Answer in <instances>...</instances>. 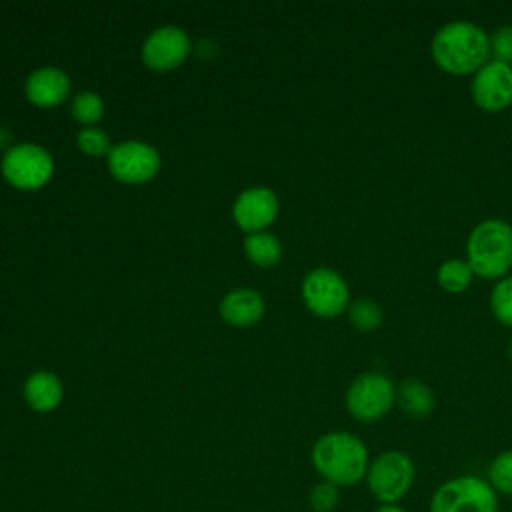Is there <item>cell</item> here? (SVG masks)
Listing matches in <instances>:
<instances>
[{
  "label": "cell",
  "instance_id": "1",
  "mask_svg": "<svg viewBox=\"0 0 512 512\" xmlns=\"http://www.w3.org/2000/svg\"><path fill=\"white\" fill-rule=\"evenodd\" d=\"M436 66L448 74H476L490 60V34L468 20L442 24L430 42Z\"/></svg>",
  "mask_w": 512,
  "mask_h": 512
},
{
  "label": "cell",
  "instance_id": "2",
  "mask_svg": "<svg viewBox=\"0 0 512 512\" xmlns=\"http://www.w3.org/2000/svg\"><path fill=\"white\" fill-rule=\"evenodd\" d=\"M312 464L334 486H354L366 480L370 466L366 444L350 432H328L312 446Z\"/></svg>",
  "mask_w": 512,
  "mask_h": 512
},
{
  "label": "cell",
  "instance_id": "3",
  "mask_svg": "<svg viewBox=\"0 0 512 512\" xmlns=\"http://www.w3.org/2000/svg\"><path fill=\"white\" fill-rule=\"evenodd\" d=\"M466 260L474 276L502 280L512 270V224L502 218L478 222L466 240Z\"/></svg>",
  "mask_w": 512,
  "mask_h": 512
},
{
  "label": "cell",
  "instance_id": "4",
  "mask_svg": "<svg viewBox=\"0 0 512 512\" xmlns=\"http://www.w3.org/2000/svg\"><path fill=\"white\" fill-rule=\"evenodd\" d=\"M416 480V466L406 452L386 450L378 454L366 472L370 494L380 504H398Z\"/></svg>",
  "mask_w": 512,
  "mask_h": 512
},
{
  "label": "cell",
  "instance_id": "5",
  "mask_svg": "<svg viewBox=\"0 0 512 512\" xmlns=\"http://www.w3.org/2000/svg\"><path fill=\"white\" fill-rule=\"evenodd\" d=\"M430 512H498V494L484 478L456 476L436 488Z\"/></svg>",
  "mask_w": 512,
  "mask_h": 512
},
{
  "label": "cell",
  "instance_id": "6",
  "mask_svg": "<svg viewBox=\"0 0 512 512\" xmlns=\"http://www.w3.org/2000/svg\"><path fill=\"white\" fill-rule=\"evenodd\" d=\"M394 404L396 386L380 372H364L356 376L346 390V408L360 422H376L384 418Z\"/></svg>",
  "mask_w": 512,
  "mask_h": 512
},
{
  "label": "cell",
  "instance_id": "7",
  "mask_svg": "<svg viewBox=\"0 0 512 512\" xmlns=\"http://www.w3.org/2000/svg\"><path fill=\"white\" fill-rule=\"evenodd\" d=\"M306 306L322 318H334L348 310L350 292L344 278L330 268H314L302 282Z\"/></svg>",
  "mask_w": 512,
  "mask_h": 512
},
{
  "label": "cell",
  "instance_id": "8",
  "mask_svg": "<svg viewBox=\"0 0 512 512\" xmlns=\"http://www.w3.org/2000/svg\"><path fill=\"white\" fill-rule=\"evenodd\" d=\"M470 96L484 112H500L512 104V66L488 60L470 82Z\"/></svg>",
  "mask_w": 512,
  "mask_h": 512
},
{
  "label": "cell",
  "instance_id": "9",
  "mask_svg": "<svg viewBox=\"0 0 512 512\" xmlns=\"http://www.w3.org/2000/svg\"><path fill=\"white\" fill-rule=\"evenodd\" d=\"M2 172L18 188H38L52 174L48 152L36 144H16L2 160Z\"/></svg>",
  "mask_w": 512,
  "mask_h": 512
},
{
  "label": "cell",
  "instance_id": "10",
  "mask_svg": "<svg viewBox=\"0 0 512 512\" xmlns=\"http://www.w3.org/2000/svg\"><path fill=\"white\" fill-rule=\"evenodd\" d=\"M108 166L118 180L144 182L156 174L160 166V156L152 146L130 140L110 150Z\"/></svg>",
  "mask_w": 512,
  "mask_h": 512
},
{
  "label": "cell",
  "instance_id": "11",
  "mask_svg": "<svg viewBox=\"0 0 512 512\" xmlns=\"http://www.w3.org/2000/svg\"><path fill=\"white\" fill-rule=\"evenodd\" d=\"M190 50L188 36L176 26H162L154 30L142 48V58L150 68L168 70L180 64Z\"/></svg>",
  "mask_w": 512,
  "mask_h": 512
},
{
  "label": "cell",
  "instance_id": "12",
  "mask_svg": "<svg viewBox=\"0 0 512 512\" xmlns=\"http://www.w3.org/2000/svg\"><path fill=\"white\" fill-rule=\"evenodd\" d=\"M278 200L270 188H248L234 204V218L244 230H260L276 218Z\"/></svg>",
  "mask_w": 512,
  "mask_h": 512
},
{
  "label": "cell",
  "instance_id": "13",
  "mask_svg": "<svg viewBox=\"0 0 512 512\" xmlns=\"http://www.w3.org/2000/svg\"><path fill=\"white\" fill-rule=\"evenodd\" d=\"M70 80L58 68H40L26 80V96L38 106H54L68 94Z\"/></svg>",
  "mask_w": 512,
  "mask_h": 512
},
{
  "label": "cell",
  "instance_id": "14",
  "mask_svg": "<svg viewBox=\"0 0 512 512\" xmlns=\"http://www.w3.org/2000/svg\"><path fill=\"white\" fill-rule=\"evenodd\" d=\"M220 312L226 322L248 326L262 316L264 300L254 290H234L222 300Z\"/></svg>",
  "mask_w": 512,
  "mask_h": 512
},
{
  "label": "cell",
  "instance_id": "15",
  "mask_svg": "<svg viewBox=\"0 0 512 512\" xmlns=\"http://www.w3.org/2000/svg\"><path fill=\"white\" fill-rule=\"evenodd\" d=\"M396 404L408 418L422 420L430 416L436 400L430 386H426L422 380L408 378L396 388Z\"/></svg>",
  "mask_w": 512,
  "mask_h": 512
},
{
  "label": "cell",
  "instance_id": "16",
  "mask_svg": "<svg viewBox=\"0 0 512 512\" xmlns=\"http://www.w3.org/2000/svg\"><path fill=\"white\" fill-rule=\"evenodd\" d=\"M24 398L34 410L50 412L62 400V384L50 372H36L24 384Z\"/></svg>",
  "mask_w": 512,
  "mask_h": 512
},
{
  "label": "cell",
  "instance_id": "17",
  "mask_svg": "<svg viewBox=\"0 0 512 512\" xmlns=\"http://www.w3.org/2000/svg\"><path fill=\"white\" fill-rule=\"evenodd\" d=\"M436 278L444 292L460 294L472 284L474 272L466 258H448L438 266Z\"/></svg>",
  "mask_w": 512,
  "mask_h": 512
},
{
  "label": "cell",
  "instance_id": "18",
  "mask_svg": "<svg viewBox=\"0 0 512 512\" xmlns=\"http://www.w3.org/2000/svg\"><path fill=\"white\" fill-rule=\"evenodd\" d=\"M244 250H246L248 258L260 266L276 264L282 254L280 242L272 234H266V232H256V234L248 236L244 242Z\"/></svg>",
  "mask_w": 512,
  "mask_h": 512
},
{
  "label": "cell",
  "instance_id": "19",
  "mask_svg": "<svg viewBox=\"0 0 512 512\" xmlns=\"http://www.w3.org/2000/svg\"><path fill=\"white\" fill-rule=\"evenodd\" d=\"M348 318L350 324L356 326L362 332H372L376 328H380L382 320H384V312L382 308L374 302V300H356L348 306Z\"/></svg>",
  "mask_w": 512,
  "mask_h": 512
},
{
  "label": "cell",
  "instance_id": "20",
  "mask_svg": "<svg viewBox=\"0 0 512 512\" xmlns=\"http://www.w3.org/2000/svg\"><path fill=\"white\" fill-rule=\"evenodd\" d=\"M488 484L496 494L512 496V450H504L488 466Z\"/></svg>",
  "mask_w": 512,
  "mask_h": 512
},
{
  "label": "cell",
  "instance_id": "21",
  "mask_svg": "<svg viewBox=\"0 0 512 512\" xmlns=\"http://www.w3.org/2000/svg\"><path fill=\"white\" fill-rule=\"evenodd\" d=\"M490 310L500 324L512 328V276H504L492 288Z\"/></svg>",
  "mask_w": 512,
  "mask_h": 512
},
{
  "label": "cell",
  "instance_id": "22",
  "mask_svg": "<svg viewBox=\"0 0 512 512\" xmlns=\"http://www.w3.org/2000/svg\"><path fill=\"white\" fill-rule=\"evenodd\" d=\"M340 502V492L338 486L322 480L316 486H312L308 494V504L314 512H332Z\"/></svg>",
  "mask_w": 512,
  "mask_h": 512
},
{
  "label": "cell",
  "instance_id": "23",
  "mask_svg": "<svg viewBox=\"0 0 512 512\" xmlns=\"http://www.w3.org/2000/svg\"><path fill=\"white\" fill-rule=\"evenodd\" d=\"M72 114L76 120L90 124L102 116V100L96 92H80L72 102Z\"/></svg>",
  "mask_w": 512,
  "mask_h": 512
},
{
  "label": "cell",
  "instance_id": "24",
  "mask_svg": "<svg viewBox=\"0 0 512 512\" xmlns=\"http://www.w3.org/2000/svg\"><path fill=\"white\" fill-rule=\"evenodd\" d=\"M490 58L512 66V24H504L490 34Z\"/></svg>",
  "mask_w": 512,
  "mask_h": 512
},
{
  "label": "cell",
  "instance_id": "25",
  "mask_svg": "<svg viewBox=\"0 0 512 512\" xmlns=\"http://www.w3.org/2000/svg\"><path fill=\"white\" fill-rule=\"evenodd\" d=\"M78 146L88 154H102L108 150V136L98 128H84L78 134Z\"/></svg>",
  "mask_w": 512,
  "mask_h": 512
},
{
  "label": "cell",
  "instance_id": "26",
  "mask_svg": "<svg viewBox=\"0 0 512 512\" xmlns=\"http://www.w3.org/2000/svg\"><path fill=\"white\" fill-rule=\"evenodd\" d=\"M376 512H406V510L402 506H398V504H380L376 508Z\"/></svg>",
  "mask_w": 512,
  "mask_h": 512
},
{
  "label": "cell",
  "instance_id": "27",
  "mask_svg": "<svg viewBox=\"0 0 512 512\" xmlns=\"http://www.w3.org/2000/svg\"><path fill=\"white\" fill-rule=\"evenodd\" d=\"M510 358H512V342H510Z\"/></svg>",
  "mask_w": 512,
  "mask_h": 512
}]
</instances>
